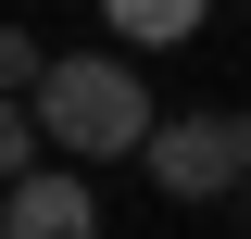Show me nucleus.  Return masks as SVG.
<instances>
[{"label":"nucleus","instance_id":"obj_4","mask_svg":"<svg viewBox=\"0 0 251 239\" xmlns=\"http://www.w3.org/2000/svg\"><path fill=\"white\" fill-rule=\"evenodd\" d=\"M38 76H50V38L38 26H0V101H25Z\"/></svg>","mask_w":251,"mask_h":239},{"label":"nucleus","instance_id":"obj_7","mask_svg":"<svg viewBox=\"0 0 251 239\" xmlns=\"http://www.w3.org/2000/svg\"><path fill=\"white\" fill-rule=\"evenodd\" d=\"M239 189H251V101H239Z\"/></svg>","mask_w":251,"mask_h":239},{"label":"nucleus","instance_id":"obj_6","mask_svg":"<svg viewBox=\"0 0 251 239\" xmlns=\"http://www.w3.org/2000/svg\"><path fill=\"white\" fill-rule=\"evenodd\" d=\"M38 164H50V151H38V126H25V101H0V189H13V177H38Z\"/></svg>","mask_w":251,"mask_h":239},{"label":"nucleus","instance_id":"obj_3","mask_svg":"<svg viewBox=\"0 0 251 239\" xmlns=\"http://www.w3.org/2000/svg\"><path fill=\"white\" fill-rule=\"evenodd\" d=\"M0 239H100V189L75 164H38L0 189Z\"/></svg>","mask_w":251,"mask_h":239},{"label":"nucleus","instance_id":"obj_2","mask_svg":"<svg viewBox=\"0 0 251 239\" xmlns=\"http://www.w3.org/2000/svg\"><path fill=\"white\" fill-rule=\"evenodd\" d=\"M138 164L163 177V202H239V114H151Z\"/></svg>","mask_w":251,"mask_h":239},{"label":"nucleus","instance_id":"obj_1","mask_svg":"<svg viewBox=\"0 0 251 239\" xmlns=\"http://www.w3.org/2000/svg\"><path fill=\"white\" fill-rule=\"evenodd\" d=\"M25 126H38V151L50 164H126V151L151 139V89H138V63H113V51H50V76L25 89Z\"/></svg>","mask_w":251,"mask_h":239},{"label":"nucleus","instance_id":"obj_5","mask_svg":"<svg viewBox=\"0 0 251 239\" xmlns=\"http://www.w3.org/2000/svg\"><path fill=\"white\" fill-rule=\"evenodd\" d=\"M113 26L126 38H201V0H126Z\"/></svg>","mask_w":251,"mask_h":239}]
</instances>
